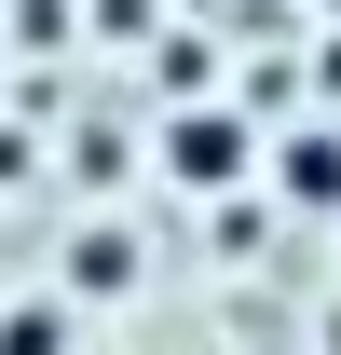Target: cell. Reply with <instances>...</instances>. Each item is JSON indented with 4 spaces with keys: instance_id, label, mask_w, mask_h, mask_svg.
Returning a JSON list of instances; mask_svg holds the SVG:
<instances>
[{
    "instance_id": "obj_1",
    "label": "cell",
    "mask_w": 341,
    "mask_h": 355,
    "mask_svg": "<svg viewBox=\"0 0 341 355\" xmlns=\"http://www.w3.org/2000/svg\"><path fill=\"white\" fill-rule=\"evenodd\" d=\"M150 164H164V191H205V205H218V191L259 178V123H246V110H177Z\"/></svg>"
},
{
    "instance_id": "obj_2",
    "label": "cell",
    "mask_w": 341,
    "mask_h": 355,
    "mask_svg": "<svg viewBox=\"0 0 341 355\" xmlns=\"http://www.w3.org/2000/svg\"><path fill=\"white\" fill-rule=\"evenodd\" d=\"M259 178H273V205H300V219H341V123L259 137Z\"/></svg>"
},
{
    "instance_id": "obj_3",
    "label": "cell",
    "mask_w": 341,
    "mask_h": 355,
    "mask_svg": "<svg viewBox=\"0 0 341 355\" xmlns=\"http://www.w3.org/2000/svg\"><path fill=\"white\" fill-rule=\"evenodd\" d=\"M123 287H137V232H123V219H96L82 246H69V301H123Z\"/></svg>"
},
{
    "instance_id": "obj_4",
    "label": "cell",
    "mask_w": 341,
    "mask_h": 355,
    "mask_svg": "<svg viewBox=\"0 0 341 355\" xmlns=\"http://www.w3.org/2000/svg\"><path fill=\"white\" fill-rule=\"evenodd\" d=\"M0 355H82L69 301H14V314H0Z\"/></svg>"
}]
</instances>
